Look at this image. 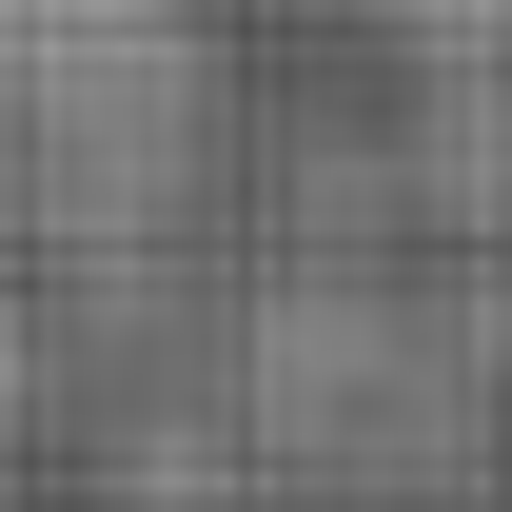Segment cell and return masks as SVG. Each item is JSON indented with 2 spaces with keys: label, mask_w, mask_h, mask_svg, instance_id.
<instances>
[{
  "label": "cell",
  "mask_w": 512,
  "mask_h": 512,
  "mask_svg": "<svg viewBox=\"0 0 512 512\" xmlns=\"http://www.w3.org/2000/svg\"><path fill=\"white\" fill-rule=\"evenodd\" d=\"M414 197L512 237V79H434V119H414Z\"/></svg>",
  "instance_id": "obj_2"
},
{
  "label": "cell",
  "mask_w": 512,
  "mask_h": 512,
  "mask_svg": "<svg viewBox=\"0 0 512 512\" xmlns=\"http://www.w3.org/2000/svg\"><path fill=\"white\" fill-rule=\"evenodd\" d=\"M20 394H40V355H20V296H0V453H20Z\"/></svg>",
  "instance_id": "obj_4"
},
{
  "label": "cell",
  "mask_w": 512,
  "mask_h": 512,
  "mask_svg": "<svg viewBox=\"0 0 512 512\" xmlns=\"http://www.w3.org/2000/svg\"><path fill=\"white\" fill-rule=\"evenodd\" d=\"M0 178L79 276H138L217 178L197 0H0Z\"/></svg>",
  "instance_id": "obj_1"
},
{
  "label": "cell",
  "mask_w": 512,
  "mask_h": 512,
  "mask_svg": "<svg viewBox=\"0 0 512 512\" xmlns=\"http://www.w3.org/2000/svg\"><path fill=\"white\" fill-rule=\"evenodd\" d=\"M414 79H512V0H375Z\"/></svg>",
  "instance_id": "obj_3"
}]
</instances>
